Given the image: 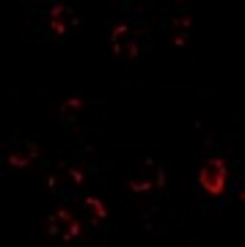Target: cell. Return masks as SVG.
Wrapping results in <instances>:
<instances>
[{"label": "cell", "instance_id": "obj_1", "mask_svg": "<svg viewBox=\"0 0 245 247\" xmlns=\"http://www.w3.org/2000/svg\"><path fill=\"white\" fill-rule=\"evenodd\" d=\"M227 174L224 159L212 158L201 169L199 180L208 192L214 196H219L225 190Z\"/></svg>", "mask_w": 245, "mask_h": 247}, {"label": "cell", "instance_id": "obj_2", "mask_svg": "<svg viewBox=\"0 0 245 247\" xmlns=\"http://www.w3.org/2000/svg\"><path fill=\"white\" fill-rule=\"evenodd\" d=\"M129 32V27L125 23H121L114 29L112 32L111 41L115 42L117 38L120 36H122Z\"/></svg>", "mask_w": 245, "mask_h": 247}, {"label": "cell", "instance_id": "obj_3", "mask_svg": "<svg viewBox=\"0 0 245 247\" xmlns=\"http://www.w3.org/2000/svg\"><path fill=\"white\" fill-rule=\"evenodd\" d=\"M129 184L132 190L135 192L148 190L152 188L153 185L152 183L150 182H144L139 184L134 181H130Z\"/></svg>", "mask_w": 245, "mask_h": 247}, {"label": "cell", "instance_id": "obj_4", "mask_svg": "<svg viewBox=\"0 0 245 247\" xmlns=\"http://www.w3.org/2000/svg\"><path fill=\"white\" fill-rule=\"evenodd\" d=\"M128 58L130 60L137 58L139 55V47L135 41H130L127 44Z\"/></svg>", "mask_w": 245, "mask_h": 247}, {"label": "cell", "instance_id": "obj_5", "mask_svg": "<svg viewBox=\"0 0 245 247\" xmlns=\"http://www.w3.org/2000/svg\"><path fill=\"white\" fill-rule=\"evenodd\" d=\"M172 43L176 47H183L186 46L188 43L187 38L180 33L175 34L172 38Z\"/></svg>", "mask_w": 245, "mask_h": 247}, {"label": "cell", "instance_id": "obj_6", "mask_svg": "<svg viewBox=\"0 0 245 247\" xmlns=\"http://www.w3.org/2000/svg\"><path fill=\"white\" fill-rule=\"evenodd\" d=\"M194 23V18L192 15L187 14L180 18L181 28L183 30H188L191 28Z\"/></svg>", "mask_w": 245, "mask_h": 247}, {"label": "cell", "instance_id": "obj_7", "mask_svg": "<svg viewBox=\"0 0 245 247\" xmlns=\"http://www.w3.org/2000/svg\"><path fill=\"white\" fill-rule=\"evenodd\" d=\"M69 172L72 175V176L74 178L76 184H79L82 183L84 178V176L81 172L75 169H70L69 170Z\"/></svg>", "mask_w": 245, "mask_h": 247}, {"label": "cell", "instance_id": "obj_8", "mask_svg": "<svg viewBox=\"0 0 245 247\" xmlns=\"http://www.w3.org/2000/svg\"><path fill=\"white\" fill-rule=\"evenodd\" d=\"M67 104L71 107L78 110L82 106V101L78 98H71L67 101Z\"/></svg>", "mask_w": 245, "mask_h": 247}, {"label": "cell", "instance_id": "obj_9", "mask_svg": "<svg viewBox=\"0 0 245 247\" xmlns=\"http://www.w3.org/2000/svg\"><path fill=\"white\" fill-rule=\"evenodd\" d=\"M64 10V6L62 4H58L53 7L50 11V14L53 18H58L61 13Z\"/></svg>", "mask_w": 245, "mask_h": 247}, {"label": "cell", "instance_id": "obj_10", "mask_svg": "<svg viewBox=\"0 0 245 247\" xmlns=\"http://www.w3.org/2000/svg\"><path fill=\"white\" fill-rule=\"evenodd\" d=\"M80 231V225L78 222L74 221L71 225L70 233L71 236H76L79 234Z\"/></svg>", "mask_w": 245, "mask_h": 247}, {"label": "cell", "instance_id": "obj_11", "mask_svg": "<svg viewBox=\"0 0 245 247\" xmlns=\"http://www.w3.org/2000/svg\"><path fill=\"white\" fill-rule=\"evenodd\" d=\"M171 22L173 27L175 29H179L180 28V18L172 15L171 17Z\"/></svg>", "mask_w": 245, "mask_h": 247}, {"label": "cell", "instance_id": "obj_12", "mask_svg": "<svg viewBox=\"0 0 245 247\" xmlns=\"http://www.w3.org/2000/svg\"><path fill=\"white\" fill-rule=\"evenodd\" d=\"M58 215L60 217L63 219L65 220L70 221L72 219V217L70 214L67 213L65 210L60 209L58 211Z\"/></svg>", "mask_w": 245, "mask_h": 247}, {"label": "cell", "instance_id": "obj_13", "mask_svg": "<svg viewBox=\"0 0 245 247\" xmlns=\"http://www.w3.org/2000/svg\"><path fill=\"white\" fill-rule=\"evenodd\" d=\"M112 51L116 56H118L122 53V47L120 44L115 43L113 45Z\"/></svg>", "mask_w": 245, "mask_h": 247}, {"label": "cell", "instance_id": "obj_14", "mask_svg": "<svg viewBox=\"0 0 245 247\" xmlns=\"http://www.w3.org/2000/svg\"><path fill=\"white\" fill-rule=\"evenodd\" d=\"M55 30L56 31L58 35L64 34L66 31V27L64 23H62V22H58Z\"/></svg>", "mask_w": 245, "mask_h": 247}, {"label": "cell", "instance_id": "obj_15", "mask_svg": "<svg viewBox=\"0 0 245 247\" xmlns=\"http://www.w3.org/2000/svg\"><path fill=\"white\" fill-rule=\"evenodd\" d=\"M92 205H93L94 206V207L95 208L96 211L101 210V209H104L103 204L101 203V202L99 200H98L97 199H94V201H93V203Z\"/></svg>", "mask_w": 245, "mask_h": 247}, {"label": "cell", "instance_id": "obj_16", "mask_svg": "<svg viewBox=\"0 0 245 247\" xmlns=\"http://www.w3.org/2000/svg\"><path fill=\"white\" fill-rule=\"evenodd\" d=\"M97 215L99 216L100 217H105L107 215V211L105 209H101L99 210L96 211Z\"/></svg>", "mask_w": 245, "mask_h": 247}, {"label": "cell", "instance_id": "obj_17", "mask_svg": "<svg viewBox=\"0 0 245 247\" xmlns=\"http://www.w3.org/2000/svg\"><path fill=\"white\" fill-rule=\"evenodd\" d=\"M94 199V198H93V197H88V198H86V199H85V203L87 204H88V205H90H90H91V204H93Z\"/></svg>", "mask_w": 245, "mask_h": 247}, {"label": "cell", "instance_id": "obj_18", "mask_svg": "<svg viewBox=\"0 0 245 247\" xmlns=\"http://www.w3.org/2000/svg\"><path fill=\"white\" fill-rule=\"evenodd\" d=\"M55 183V178L53 177V176L50 177L49 180V184L50 187H53Z\"/></svg>", "mask_w": 245, "mask_h": 247}, {"label": "cell", "instance_id": "obj_19", "mask_svg": "<svg viewBox=\"0 0 245 247\" xmlns=\"http://www.w3.org/2000/svg\"><path fill=\"white\" fill-rule=\"evenodd\" d=\"M58 22H57L55 20H52L51 23V27L53 30H56V26L58 25Z\"/></svg>", "mask_w": 245, "mask_h": 247}, {"label": "cell", "instance_id": "obj_20", "mask_svg": "<svg viewBox=\"0 0 245 247\" xmlns=\"http://www.w3.org/2000/svg\"><path fill=\"white\" fill-rule=\"evenodd\" d=\"M72 25L77 26V25H78V24L79 23V19H77V18H72Z\"/></svg>", "mask_w": 245, "mask_h": 247}, {"label": "cell", "instance_id": "obj_21", "mask_svg": "<svg viewBox=\"0 0 245 247\" xmlns=\"http://www.w3.org/2000/svg\"><path fill=\"white\" fill-rule=\"evenodd\" d=\"M71 235L70 234H65L64 235V240H65V241H69L70 240V238H71Z\"/></svg>", "mask_w": 245, "mask_h": 247}, {"label": "cell", "instance_id": "obj_22", "mask_svg": "<svg viewBox=\"0 0 245 247\" xmlns=\"http://www.w3.org/2000/svg\"><path fill=\"white\" fill-rule=\"evenodd\" d=\"M91 223H92L93 225H94V226H97V223H98L97 220V219L96 218H93V219H91Z\"/></svg>", "mask_w": 245, "mask_h": 247}]
</instances>
